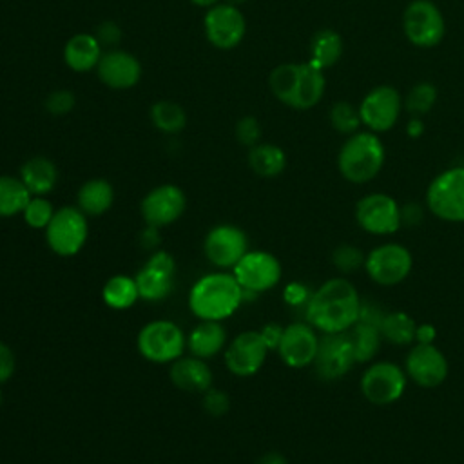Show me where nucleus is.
<instances>
[{"instance_id": "aec40b11", "label": "nucleus", "mask_w": 464, "mask_h": 464, "mask_svg": "<svg viewBox=\"0 0 464 464\" xmlns=\"http://www.w3.org/2000/svg\"><path fill=\"white\" fill-rule=\"evenodd\" d=\"M404 372L417 386L437 388L448 377V359L433 343H415L406 355Z\"/></svg>"}, {"instance_id": "cd10ccee", "label": "nucleus", "mask_w": 464, "mask_h": 464, "mask_svg": "<svg viewBox=\"0 0 464 464\" xmlns=\"http://www.w3.org/2000/svg\"><path fill=\"white\" fill-rule=\"evenodd\" d=\"M343 56V38L334 29H321L310 42V63L324 71Z\"/></svg>"}, {"instance_id": "79ce46f5", "label": "nucleus", "mask_w": 464, "mask_h": 464, "mask_svg": "<svg viewBox=\"0 0 464 464\" xmlns=\"http://www.w3.org/2000/svg\"><path fill=\"white\" fill-rule=\"evenodd\" d=\"M94 36L98 38V42H100L102 45L116 47V45L120 44L123 33H121V27H120L116 22L105 20V22H102V24L96 27Z\"/></svg>"}, {"instance_id": "de8ad7c7", "label": "nucleus", "mask_w": 464, "mask_h": 464, "mask_svg": "<svg viewBox=\"0 0 464 464\" xmlns=\"http://www.w3.org/2000/svg\"><path fill=\"white\" fill-rule=\"evenodd\" d=\"M437 337V330L433 324L430 323H422V324H417V330H415V343H422V344H431Z\"/></svg>"}, {"instance_id": "c756f323", "label": "nucleus", "mask_w": 464, "mask_h": 464, "mask_svg": "<svg viewBox=\"0 0 464 464\" xmlns=\"http://www.w3.org/2000/svg\"><path fill=\"white\" fill-rule=\"evenodd\" d=\"M102 299L114 310L130 308L140 299L136 279L129 276H112L102 288Z\"/></svg>"}, {"instance_id": "393cba45", "label": "nucleus", "mask_w": 464, "mask_h": 464, "mask_svg": "<svg viewBox=\"0 0 464 464\" xmlns=\"http://www.w3.org/2000/svg\"><path fill=\"white\" fill-rule=\"evenodd\" d=\"M227 330L221 321H201L192 328L187 337V348L190 355L199 359H212L225 350Z\"/></svg>"}, {"instance_id": "c9c22d12", "label": "nucleus", "mask_w": 464, "mask_h": 464, "mask_svg": "<svg viewBox=\"0 0 464 464\" xmlns=\"http://www.w3.org/2000/svg\"><path fill=\"white\" fill-rule=\"evenodd\" d=\"M330 123L341 134H353L362 125L359 109L350 105L348 102H337L330 109Z\"/></svg>"}, {"instance_id": "8fccbe9b", "label": "nucleus", "mask_w": 464, "mask_h": 464, "mask_svg": "<svg viewBox=\"0 0 464 464\" xmlns=\"http://www.w3.org/2000/svg\"><path fill=\"white\" fill-rule=\"evenodd\" d=\"M420 132H422V123H420L419 118H413V120L410 121V134H411V136H417V134H420Z\"/></svg>"}, {"instance_id": "f03ea898", "label": "nucleus", "mask_w": 464, "mask_h": 464, "mask_svg": "<svg viewBox=\"0 0 464 464\" xmlns=\"http://www.w3.org/2000/svg\"><path fill=\"white\" fill-rule=\"evenodd\" d=\"M268 87L281 103L297 111H306L321 102L326 80L323 71L310 62L281 63L272 69Z\"/></svg>"}, {"instance_id": "a211bd4d", "label": "nucleus", "mask_w": 464, "mask_h": 464, "mask_svg": "<svg viewBox=\"0 0 464 464\" xmlns=\"http://www.w3.org/2000/svg\"><path fill=\"white\" fill-rule=\"evenodd\" d=\"M187 207L185 192L172 183H163L149 190L140 205L141 218L147 225L161 228L178 221Z\"/></svg>"}, {"instance_id": "c85d7f7f", "label": "nucleus", "mask_w": 464, "mask_h": 464, "mask_svg": "<svg viewBox=\"0 0 464 464\" xmlns=\"http://www.w3.org/2000/svg\"><path fill=\"white\" fill-rule=\"evenodd\" d=\"M248 167L261 178H276L286 167V154L274 143H257L248 150Z\"/></svg>"}, {"instance_id": "4c0bfd02", "label": "nucleus", "mask_w": 464, "mask_h": 464, "mask_svg": "<svg viewBox=\"0 0 464 464\" xmlns=\"http://www.w3.org/2000/svg\"><path fill=\"white\" fill-rule=\"evenodd\" d=\"M364 259H366L364 252L353 245H339L332 252V263L343 274L357 272L359 268L364 266Z\"/></svg>"}, {"instance_id": "0eeeda50", "label": "nucleus", "mask_w": 464, "mask_h": 464, "mask_svg": "<svg viewBox=\"0 0 464 464\" xmlns=\"http://www.w3.org/2000/svg\"><path fill=\"white\" fill-rule=\"evenodd\" d=\"M87 236V216L78 207H62L54 210L53 219L45 227V239L49 248L62 257L78 254L83 248Z\"/></svg>"}, {"instance_id": "4be33fe9", "label": "nucleus", "mask_w": 464, "mask_h": 464, "mask_svg": "<svg viewBox=\"0 0 464 464\" xmlns=\"http://www.w3.org/2000/svg\"><path fill=\"white\" fill-rule=\"evenodd\" d=\"M98 78L103 85L114 91H125L134 87L141 78L140 60L123 49H109L102 54L96 65Z\"/></svg>"}, {"instance_id": "6ab92c4d", "label": "nucleus", "mask_w": 464, "mask_h": 464, "mask_svg": "<svg viewBox=\"0 0 464 464\" xmlns=\"http://www.w3.org/2000/svg\"><path fill=\"white\" fill-rule=\"evenodd\" d=\"M353 364L355 357L346 332L323 334V337H319V346L312 366L321 381H337L346 375Z\"/></svg>"}, {"instance_id": "7c9ffc66", "label": "nucleus", "mask_w": 464, "mask_h": 464, "mask_svg": "<svg viewBox=\"0 0 464 464\" xmlns=\"http://www.w3.org/2000/svg\"><path fill=\"white\" fill-rule=\"evenodd\" d=\"M346 337L352 344L355 362H368L375 357L381 346V332L379 328L366 324L362 321H357L350 330H346Z\"/></svg>"}, {"instance_id": "3c124183", "label": "nucleus", "mask_w": 464, "mask_h": 464, "mask_svg": "<svg viewBox=\"0 0 464 464\" xmlns=\"http://www.w3.org/2000/svg\"><path fill=\"white\" fill-rule=\"evenodd\" d=\"M194 5H198V7H212V5H216L219 0H190Z\"/></svg>"}, {"instance_id": "a18cd8bd", "label": "nucleus", "mask_w": 464, "mask_h": 464, "mask_svg": "<svg viewBox=\"0 0 464 464\" xmlns=\"http://www.w3.org/2000/svg\"><path fill=\"white\" fill-rule=\"evenodd\" d=\"M14 368H16V359L13 350L0 341V384L13 377Z\"/></svg>"}, {"instance_id": "20e7f679", "label": "nucleus", "mask_w": 464, "mask_h": 464, "mask_svg": "<svg viewBox=\"0 0 464 464\" xmlns=\"http://www.w3.org/2000/svg\"><path fill=\"white\" fill-rule=\"evenodd\" d=\"M384 156L382 141L375 132L357 130L343 143L337 154V167L346 181L361 185L381 172Z\"/></svg>"}, {"instance_id": "a19ab883", "label": "nucleus", "mask_w": 464, "mask_h": 464, "mask_svg": "<svg viewBox=\"0 0 464 464\" xmlns=\"http://www.w3.org/2000/svg\"><path fill=\"white\" fill-rule=\"evenodd\" d=\"M203 408L207 413L214 415V417H221L228 411L230 408V401H228V395L221 390H216V388H208L203 395Z\"/></svg>"}, {"instance_id": "ea45409f", "label": "nucleus", "mask_w": 464, "mask_h": 464, "mask_svg": "<svg viewBox=\"0 0 464 464\" xmlns=\"http://www.w3.org/2000/svg\"><path fill=\"white\" fill-rule=\"evenodd\" d=\"M236 140L245 147H254L261 140V125L254 116H243L236 123Z\"/></svg>"}, {"instance_id": "e433bc0d", "label": "nucleus", "mask_w": 464, "mask_h": 464, "mask_svg": "<svg viewBox=\"0 0 464 464\" xmlns=\"http://www.w3.org/2000/svg\"><path fill=\"white\" fill-rule=\"evenodd\" d=\"M22 216H24V221L31 228L45 230V227L49 225V221L54 216V207L45 196H33L29 199V203L25 205Z\"/></svg>"}, {"instance_id": "2eb2a0df", "label": "nucleus", "mask_w": 464, "mask_h": 464, "mask_svg": "<svg viewBox=\"0 0 464 464\" xmlns=\"http://www.w3.org/2000/svg\"><path fill=\"white\" fill-rule=\"evenodd\" d=\"M270 348L259 330H246L236 335L225 348V364L237 377H250L261 370Z\"/></svg>"}, {"instance_id": "dca6fc26", "label": "nucleus", "mask_w": 464, "mask_h": 464, "mask_svg": "<svg viewBox=\"0 0 464 464\" xmlns=\"http://www.w3.org/2000/svg\"><path fill=\"white\" fill-rule=\"evenodd\" d=\"M203 252L214 266L234 268L236 263L248 252L246 234L232 223L216 225L205 236Z\"/></svg>"}, {"instance_id": "423d86ee", "label": "nucleus", "mask_w": 464, "mask_h": 464, "mask_svg": "<svg viewBox=\"0 0 464 464\" xmlns=\"http://www.w3.org/2000/svg\"><path fill=\"white\" fill-rule=\"evenodd\" d=\"M140 353L156 364H167L179 359L187 348V337L183 330L169 321L156 319L147 324L138 334L136 339Z\"/></svg>"}, {"instance_id": "37998d69", "label": "nucleus", "mask_w": 464, "mask_h": 464, "mask_svg": "<svg viewBox=\"0 0 464 464\" xmlns=\"http://www.w3.org/2000/svg\"><path fill=\"white\" fill-rule=\"evenodd\" d=\"M283 295H285V303H286V304H290V306H294V308H297V306H304V308H306L312 292H310L303 283L294 281V283H290V285L285 286Z\"/></svg>"}, {"instance_id": "864d4df0", "label": "nucleus", "mask_w": 464, "mask_h": 464, "mask_svg": "<svg viewBox=\"0 0 464 464\" xmlns=\"http://www.w3.org/2000/svg\"><path fill=\"white\" fill-rule=\"evenodd\" d=\"M0 404H2V390H0Z\"/></svg>"}, {"instance_id": "5701e85b", "label": "nucleus", "mask_w": 464, "mask_h": 464, "mask_svg": "<svg viewBox=\"0 0 464 464\" xmlns=\"http://www.w3.org/2000/svg\"><path fill=\"white\" fill-rule=\"evenodd\" d=\"M212 379L214 377L207 361L194 355H181L170 366V381L176 388L185 392L205 393L208 388H212Z\"/></svg>"}, {"instance_id": "58836bf2", "label": "nucleus", "mask_w": 464, "mask_h": 464, "mask_svg": "<svg viewBox=\"0 0 464 464\" xmlns=\"http://www.w3.org/2000/svg\"><path fill=\"white\" fill-rule=\"evenodd\" d=\"M76 105V96L69 89H56L44 100V109L51 116H65Z\"/></svg>"}, {"instance_id": "603ef678", "label": "nucleus", "mask_w": 464, "mask_h": 464, "mask_svg": "<svg viewBox=\"0 0 464 464\" xmlns=\"http://www.w3.org/2000/svg\"><path fill=\"white\" fill-rule=\"evenodd\" d=\"M227 4H232V5H239V4H243L245 0H225Z\"/></svg>"}, {"instance_id": "9d476101", "label": "nucleus", "mask_w": 464, "mask_h": 464, "mask_svg": "<svg viewBox=\"0 0 464 464\" xmlns=\"http://www.w3.org/2000/svg\"><path fill=\"white\" fill-rule=\"evenodd\" d=\"M413 259L406 246L399 243H382L372 248L364 259L368 277L381 286H393L402 283L411 272Z\"/></svg>"}, {"instance_id": "9b49d317", "label": "nucleus", "mask_w": 464, "mask_h": 464, "mask_svg": "<svg viewBox=\"0 0 464 464\" xmlns=\"http://www.w3.org/2000/svg\"><path fill=\"white\" fill-rule=\"evenodd\" d=\"M355 221L368 234L390 236L402 225V210L392 196L372 192L357 201Z\"/></svg>"}, {"instance_id": "ddd939ff", "label": "nucleus", "mask_w": 464, "mask_h": 464, "mask_svg": "<svg viewBox=\"0 0 464 464\" xmlns=\"http://www.w3.org/2000/svg\"><path fill=\"white\" fill-rule=\"evenodd\" d=\"M406 390V372L390 361H379L368 366L361 377L364 399L377 406H386L401 399Z\"/></svg>"}, {"instance_id": "f704fd0d", "label": "nucleus", "mask_w": 464, "mask_h": 464, "mask_svg": "<svg viewBox=\"0 0 464 464\" xmlns=\"http://www.w3.org/2000/svg\"><path fill=\"white\" fill-rule=\"evenodd\" d=\"M435 100H437L435 85L428 83V82H420V83L413 85L410 89V92L406 94L404 107L411 116L419 118L431 111V107L435 105Z\"/></svg>"}, {"instance_id": "4468645a", "label": "nucleus", "mask_w": 464, "mask_h": 464, "mask_svg": "<svg viewBox=\"0 0 464 464\" xmlns=\"http://www.w3.org/2000/svg\"><path fill=\"white\" fill-rule=\"evenodd\" d=\"M402 105L404 102L395 87L377 85L362 98L359 116L368 130L379 134L390 130L397 123Z\"/></svg>"}, {"instance_id": "2f4dec72", "label": "nucleus", "mask_w": 464, "mask_h": 464, "mask_svg": "<svg viewBox=\"0 0 464 464\" xmlns=\"http://www.w3.org/2000/svg\"><path fill=\"white\" fill-rule=\"evenodd\" d=\"M31 198V192L20 178L5 174L0 176V218L22 214Z\"/></svg>"}, {"instance_id": "b1692460", "label": "nucleus", "mask_w": 464, "mask_h": 464, "mask_svg": "<svg viewBox=\"0 0 464 464\" xmlns=\"http://www.w3.org/2000/svg\"><path fill=\"white\" fill-rule=\"evenodd\" d=\"M102 54V44L91 33L71 36L63 47V62L74 72H89L96 69Z\"/></svg>"}, {"instance_id": "7ed1b4c3", "label": "nucleus", "mask_w": 464, "mask_h": 464, "mask_svg": "<svg viewBox=\"0 0 464 464\" xmlns=\"http://www.w3.org/2000/svg\"><path fill=\"white\" fill-rule=\"evenodd\" d=\"M243 299V288L232 272H210L192 285L188 308L201 321H223L241 306Z\"/></svg>"}, {"instance_id": "6e6552de", "label": "nucleus", "mask_w": 464, "mask_h": 464, "mask_svg": "<svg viewBox=\"0 0 464 464\" xmlns=\"http://www.w3.org/2000/svg\"><path fill=\"white\" fill-rule=\"evenodd\" d=\"M234 277L243 288V297L274 288L281 281V263L266 250H248L232 268Z\"/></svg>"}, {"instance_id": "1a4fd4ad", "label": "nucleus", "mask_w": 464, "mask_h": 464, "mask_svg": "<svg viewBox=\"0 0 464 464\" xmlns=\"http://www.w3.org/2000/svg\"><path fill=\"white\" fill-rule=\"evenodd\" d=\"M402 29L415 47L428 49L440 44L446 33V22L431 0H413L404 9Z\"/></svg>"}, {"instance_id": "f257e3e1", "label": "nucleus", "mask_w": 464, "mask_h": 464, "mask_svg": "<svg viewBox=\"0 0 464 464\" xmlns=\"http://www.w3.org/2000/svg\"><path fill=\"white\" fill-rule=\"evenodd\" d=\"M361 295L344 277L324 281L304 308L306 323L323 334H344L359 321Z\"/></svg>"}, {"instance_id": "412c9836", "label": "nucleus", "mask_w": 464, "mask_h": 464, "mask_svg": "<svg viewBox=\"0 0 464 464\" xmlns=\"http://www.w3.org/2000/svg\"><path fill=\"white\" fill-rule=\"evenodd\" d=\"M319 346L317 332L308 323H292L283 328L277 353L281 361L290 368L310 366L315 359Z\"/></svg>"}, {"instance_id": "f8f14e48", "label": "nucleus", "mask_w": 464, "mask_h": 464, "mask_svg": "<svg viewBox=\"0 0 464 464\" xmlns=\"http://www.w3.org/2000/svg\"><path fill=\"white\" fill-rule=\"evenodd\" d=\"M203 31L210 45L221 51L237 47L246 33V20L237 5L218 2L203 16Z\"/></svg>"}, {"instance_id": "09e8293b", "label": "nucleus", "mask_w": 464, "mask_h": 464, "mask_svg": "<svg viewBox=\"0 0 464 464\" xmlns=\"http://www.w3.org/2000/svg\"><path fill=\"white\" fill-rule=\"evenodd\" d=\"M257 464H286V459L281 455V453H276V451H270L266 455H263L259 459Z\"/></svg>"}, {"instance_id": "a878e982", "label": "nucleus", "mask_w": 464, "mask_h": 464, "mask_svg": "<svg viewBox=\"0 0 464 464\" xmlns=\"http://www.w3.org/2000/svg\"><path fill=\"white\" fill-rule=\"evenodd\" d=\"M31 196H45L49 194L58 181L56 165L45 156H33L20 167L18 176Z\"/></svg>"}, {"instance_id": "72a5a7b5", "label": "nucleus", "mask_w": 464, "mask_h": 464, "mask_svg": "<svg viewBox=\"0 0 464 464\" xmlns=\"http://www.w3.org/2000/svg\"><path fill=\"white\" fill-rule=\"evenodd\" d=\"M150 120L152 125L165 134H176L187 125V114L183 107L170 100H158L156 103H152Z\"/></svg>"}, {"instance_id": "473e14b6", "label": "nucleus", "mask_w": 464, "mask_h": 464, "mask_svg": "<svg viewBox=\"0 0 464 464\" xmlns=\"http://www.w3.org/2000/svg\"><path fill=\"white\" fill-rule=\"evenodd\" d=\"M415 330L417 323L406 312H388L379 328L382 339L399 346L411 344L415 341Z\"/></svg>"}, {"instance_id": "bb28decb", "label": "nucleus", "mask_w": 464, "mask_h": 464, "mask_svg": "<svg viewBox=\"0 0 464 464\" xmlns=\"http://www.w3.org/2000/svg\"><path fill=\"white\" fill-rule=\"evenodd\" d=\"M76 207L85 216H102L105 214L114 203V188L103 178L87 179L76 194Z\"/></svg>"}, {"instance_id": "39448f33", "label": "nucleus", "mask_w": 464, "mask_h": 464, "mask_svg": "<svg viewBox=\"0 0 464 464\" xmlns=\"http://www.w3.org/2000/svg\"><path fill=\"white\" fill-rule=\"evenodd\" d=\"M426 205L442 221L464 223V167H451L437 174L428 185Z\"/></svg>"}, {"instance_id": "49530a36", "label": "nucleus", "mask_w": 464, "mask_h": 464, "mask_svg": "<svg viewBox=\"0 0 464 464\" xmlns=\"http://www.w3.org/2000/svg\"><path fill=\"white\" fill-rule=\"evenodd\" d=\"M259 332H261V335H263L266 346H268L270 350H277V344H279L281 335H283V326L277 324V323H268V324H265Z\"/></svg>"}, {"instance_id": "f3484780", "label": "nucleus", "mask_w": 464, "mask_h": 464, "mask_svg": "<svg viewBox=\"0 0 464 464\" xmlns=\"http://www.w3.org/2000/svg\"><path fill=\"white\" fill-rule=\"evenodd\" d=\"M174 274H176V261L174 257L165 252L158 250L150 254L145 265L136 274V285L140 292V299L149 303L163 301L170 295L174 288Z\"/></svg>"}, {"instance_id": "c03bdc74", "label": "nucleus", "mask_w": 464, "mask_h": 464, "mask_svg": "<svg viewBox=\"0 0 464 464\" xmlns=\"http://www.w3.org/2000/svg\"><path fill=\"white\" fill-rule=\"evenodd\" d=\"M384 315H386V312L381 308V304H375V303L366 301V299L361 301L359 321H362L366 324H372L375 328H381V323H382Z\"/></svg>"}]
</instances>
